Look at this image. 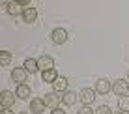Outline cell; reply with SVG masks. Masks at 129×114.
I'll return each mask as SVG.
<instances>
[{
	"label": "cell",
	"instance_id": "obj_1",
	"mask_svg": "<svg viewBox=\"0 0 129 114\" xmlns=\"http://www.w3.org/2000/svg\"><path fill=\"white\" fill-rule=\"evenodd\" d=\"M97 92L94 88H82L81 92H79V101H81L84 107H90V103H94Z\"/></svg>",
	"mask_w": 129,
	"mask_h": 114
},
{
	"label": "cell",
	"instance_id": "obj_2",
	"mask_svg": "<svg viewBox=\"0 0 129 114\" xmlns=\"http://www.w3.org/2000/svg\"><path fill=\"white\" fill-rule=\"evenodd\" d=\"M15 97H17V95L13 94V92L2 90V94H0V110H4V108H11L13 103H15Z\"/></svg>",
	"mask_w": 129,
	"mask_h": 114
},
{
	"label": "cell",
	"instance_id": "obj_3",
	"mask_svg": "<svg viewBox=\"0 0 129 114\" xmlns=\"http://www.w3.org/2000/svg\"><path fill=\"white\" fill-rule=\"evenodd\" d=\"M112 92L118 95V97H123V95H127L129 92V82L123 81V79H118V81L112 82Z\"/></svg>",
	"mask_w": 129,
	"mask_h": 114
},
{
	"label": "cell",
	"instance_id": "obj_4",
	"mask_svg": "<svg viewBox=\"0 0 129 114\" xmlns=\"http://www.w3.org/2000/svg\"><path fill=\"white\" fill-rule=\"evenodd\" d=\"M94 90L97 94L105 95V94H109V92H112V82H110L109 79H97L95 84H94Z\"/></svg>",
	"mask_w": 129,
	"mask_h": 114
},
{
	"label": "cell",
	"instance_id": "obj_5",
	"mask_svg": "<svg viewBox=\"0 0 129 114\" xmlns=\"http://www.w3.org/2000/svg\"><path fill=\"white\" fill-rule=\"evenodd\" d=\"M51 39L54 45H64L66 41H68V30L64 28H54L51 32Z\"/></svg>",
	"mask_w": 129,
	"mask_h": 114
},
{
	"label": "cell",
	"instance_id": "obj_6",
	"mask_svg": "<svg viewBox=\"0 0 129 114\" xmlns=\"http://www.w3.org/2000/svg\"><path fill=\"white\" fill-rule=\"evenodd\" d=\"M26 79H28V71H26L24 67H13V71H11V81L17 82V86H19V84H24Z\"/></svg>",
	"mask_w": 129,
	"mask_h": 114
},
{
	"label": "cell",
	"instance_id": "obj_7",
	"mask_svg": "<svg viewBox=\"0 0 129 114\" xmlns=\"http://www.w3.org/2000/svg\"><path fill=\"white\" fill-rule=\"evenodd\" d=\"M43 99H45V105H47L49 108H58L60 103H62V95L56 94V92H51V94H47Z\"/></svg>",
	"mask_w": 129,
	"mask_h": 114
},
{
	"label": "cell",
	"instance_id": "obj_8",
	"mask_svg": "<svg viewBox=\"0 0 129 114\" xmlns=\"http://www.w3.org/2000/svg\"><path fill=\"white\" fill-rule=\"evenodd\" d=\"M45 108H47L45 99H41V97H34V101L30 103V110H32L34 114H43Z\"/></svg>",
	"mask_w": 129,
	"mask_h": 114
},
{
	"label": "cell",
	"instance_id": "obj_9",
	"mask_svg": "<svg viewBox=\"0 0 129 114\" xmlns=\"http://www.w3.org/2000/svg\"><path fill=\"white\" fill-rule=\"evenodd\" d=\"M38 65L41 71H47V69H54V60H52V56L49 54H43L41 58L38 60Z\"/></svg>",
	"mask_w": 129,
	"mask_h": 114
},
{
	"label": "cell",
	"instance_id": "obj_10",
	"mask_svg": "<svg viewBox=\"0 0 129 114\" xmlns=\"http://www.w3.org/2000/svg\"><path fill=\"white\" fill-rule=\"evenodd\" d=\"M68 84L69 82H68L66 77H58L54 82H52V88H54L56 94H66V92H68Z\"/></svg>",
	"mask_w": 129,
	"mask_h": 114
},
{
	"label": "cell",
	"instance_id": "obj_11",
	"mask_svg": "<svg viewBox=\"0 0 129 114\" xmlns=\"http://www.w3.org/2000/svg\"><path fill=\"white\" fill-rule=\"evenodd\" d=\"M4 8H6V11L10 13V15H13V17L19 15V13L23 15V11H24L23 8H21L19 2H4Z\"/></svg>",
	"mask_w": 129,
	"mask_h": 114
},
{
	"label": "cell",
	"instance_id": "obj_12",
	"mask_svg": "<svg viewBox=\"0 0 129 114\" xmlns=\"http://www.w3.org/2000/svg\"><path fill=\"white\" fill-rule=\"evenodd\" d=\"M23 67L28 71V75H34V73H38L39 71V65H38V60H34V58H26L24 60V64H23Z\"/></svg>",
	"mask_w": 129,
	"mask_h": 114
},
{
	"label": "cell",
	"instance_id": "obj_13",
	"mask_svg": "<svg viewBox=\"0 0 129 114\" xmlns=\"http://www.w3.org/2000/svg\"><path fill=\"white\" fill-rule=\"evenodd\" d=\"M15 95L19 99H28L30 95H32V90H30L28 84H19V86H17V90H15Z\"/></svg>",
	"mask_w": 129,
	"mask_h": 114
},
{
	"label": "cell",
	"instance_id": "obj_14",
	"mask_svg": "<svg viewBox=\"0 0 129 114\" xmlns=\"http://www.w3.org/2000/svg\"><path fill=\"white\" fill-rule=\"evenodd\" d=\"M77 99H79V95L75 94V92H71V90H68L66 94H62V103L68 105V107L75 105V103H77Z\"/></svg>",
	"mask_w": 129,
	"mask_h": 114
},
{
	"label": "cell",
	"instance_id": "obj_15",
	"mask_svg": "<svg viewBox=\"0 0 129 114\" xmlns=\"http://www.w3.org/2000/svg\"><path fill=\"white\" fill-rule=\"evenodd\" d=\"M36 19H38V11H36V8H28V10L23 11V21L28 24L36 23Z\"/></svg>",
	"mask_w": 129,
	"mask_h": 114
},
{
	"label": "cell",
	"instance_id": "obj_16",
	"mask_svg": "<svg viewBox=\"0 0 129 114\" xmlns=\"http://www.w3.org/2000/svg\"><path fill=\"white\" fill-rule=\"evenodd\" d=\"M41 79L43 82H54L56 79H58V73H56V69H47V71H41Z\"/></svg>",
	"mask_w": 129,
	"mask_h": 114
},
{
	"label": "cell",
	"instance_id": "obj_17",
	"mask_svg": "<svg viewBox=\"0 0 129 114\" xmlns=\"http://www.w3.org/2000/svg\"><path fill=\"white\" fill-rule=\"evenodd\" d=\"M118 108H120L122 112H129V95L118 97Z\"/></svg>",
	"mask_w": 129,
	"mask_h": 114
},
{
	"label": "cell",
	"instance_id": "obj_18",
	"mask_svg": "<svg viewBox=\"0 0 129 114\" xmlns=\"http://www.w3.org/2000/svg\"><path fill=\"white\" fill-rule=\"evenodd\" d=\"M11 62V52L10 51H0V65H8Z\"/></svg>",
	"mask_w": 129,
	"mask_h": 114
},
{
	"label": "cell",
	"instance_id": "obj_19",
	"mask_svg": "<svg viewBox=\"0 0 129 114\" xmlns=\"http://www.w3.org/2000/svg\"><path fill=\"white\" fill-rule=\"evenodd\" d=\"M95 114H114V112H112V108H110L109 105H101V107H97Z\"/></svg>",
	"mask_w": 129,
	"mask_h": 114
},
{
	"label": "cell",
	"instance_id": "obj_20",
	"mask_svg": "<svg viewBox=\"0 0 129 114\" xmlns=\"http://www.w3.org/2000/svg\"><path fill=\"white\" fill-rule=\"evenodd\" d=\"M77 114H95V112H94V108H90V107H82V108H79Z\"/></svg>",
	"mask_w": 129,
	"mask_h": 114
},
{
	"label": "cell",
	"instance_id": "obj_21",
	"mask_svg": "<svg viewBox=\"0 0 129 114\" xmlns=\"http://www.w3.org/2000/svg\"><path fill=\"white\" fill-rule=\"evenodd\" d=\"M51 114H66V112H64V108H60V107H58V108H52Z\"/></svg>",
	"mask_w": 129,
	"mask_h": 114
},
{
	"label": "cell",
	"instance_id": "obj_22",
	"mask_svg": "<svg viewBox=\"0 0 129 114\" xmlns=\"http://www.w3.org/2000/svg\"><path fill=\"white\" fill-rule=\"evenodd\" d=\"M0 114H13L11 108H4V110H0Z\"/></svg>",
	"mask_w": 129,
	"mask_h": 114
},
{
	"label": "cell",
	"instance_id": "obj_23",
	"mask_svg": "<svg viewBox=\"0 0 129 114\" xmlns=\"http://www.w3.org/2000/svg\"><path fill=\"white\" fill-rule=\"evenodd\" d=\"M114 114H125V112H122V110H118V112H114Z\"/></svg>",
	"mask_w": 129,
	"mask_h": 114
},
{
	"label": "cell",
	"instance_id": "obj_24",
	"mask_svg": "<svg viewBox=\"0 0 129 114\" xmlns=\"http://www.w3.org/2000/svg\"><path fill=\"white\" fill-rule=\"evenodd\" d=\"M127 82H129V71H127Z\"/></svg>",
	"mask_w": 129,
	"mask_h": 114
},
{
	"label": "cell",
	"instance_id": "obj_25",
	"mask_svg": "<svg viewBox=\"0 0 129 114\" xmlns=\"http://www.w3.org/2000/svg\"><path fill=\"white\" fill-rule=\"evenodd\" d=\"M19 114H28V112H19Z\"/></svg>",
	"mask_w": 129,
	"mask_h": 114
}]
</instances>
